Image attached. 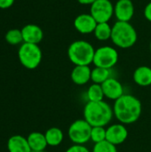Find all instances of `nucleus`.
<instances>
[{
	"instance_id": "1",
	"label": "nucleus",
	"mask_w": 151,
	"mask_h": 152,
	"mask_svg": "<svg viewBox=\"0 0 151 152\" xmlns=\"http://www.w3.org/2000/svg\"><path fill=\"white\" fill-rule=\"evenodd\" d=\"M114 116L123 125L136 122L142 112L141 101L132 94H124L115 101L113 106Z\"/></svg>"
},
{
	"instance_id": "2",
	"label": "nucleus",
	"mask_w": 151,
	"mask_h": 152,
	"mask_svg": "<svg viewBox=\"0 0 151 152\" xmlns=\"http://www.w3.org/2000/svg\"><path fill=\"white\" fill-rule=\"evenodd\" d=\"M113 109L104 101L89 102L84 108V119L92 126H105L112 120Z\"/></svg>"
},
{
	"instance_id": "3",
	"label": "nucleus",
	"mask_w": 151,
	"mask_h": 152,
	"mask_svg": "<svg viewBox=\"0 0 151 152\" xmlns=\"http://www.w3.org/2000/svg\"><path fill=\"white\" fill-rule=\"evenodd\" d=\"M110 39L116 46L127 49L136 44L138 35L136 29L130 22L117 20L112 26Z\"/></svg>"
},
{
	"instance_id": "4",
	"label": "nucleus",
	"mask_w": 151,
	"mask_h": 152,
	"mask_svg": "<svg viewBox=\"0 0 151 152\" xmlns=\"http://www.w3.org/2000/svg\"><path fill=\"white\" fill-rule=\"evenodd\" d=\"M95 49L93 45L85 40H77L68 48V57L75 65L89 66L93 61Z\"/></svg>"
},
{
	"instance_id": "5",
	"label": "nucleus",
	"mask_w": 151,
	"mask_h": 152,
	"mask_svg": "<svg viewBox=\"0 0 151 152\" xmlns=\"http://www.w3.org/2000/svg\"><path fill=\"white\" fill-rule=\"evenodd\" d=\"M18 57L23 67L28 69H35L41 63L43 54L38 45L23 43L19 48Z\"/></svg>"
},
{
	"instance_id": "6",
	"label": "nucleus",
	"mask_w": 151,
	"mask_h": 152,
	"mask_svg": "<svg viewBox=\"0 0 151 152\" xmlns=\"http://www.w3.org/2000/svg\"><path fill=\"white\" fill-rule=\"evenodd\" d=\"M92 126L85 119H77L69 127L68 134L74 144L84 145L91 140Z\"/></svg>"
},
{
	"instance_id": "7",
	"label": "nucleus",
	"mask_w": 151,
	"mask_h": 152,
	"mask_svg": "<svg viewBox=\"0 0 151 152\" xmlns=\"http://www.w3.org/2000/svg\"><path fill=\"white\" fill-rule=\"evenodd\" d=\"M118 61V53L112 46L104 45L95 49L93 61L95 67L111 69Z\"/></svg>"
},
{
	"instance_id": "8",
	"label": "nucleus",
	"mask_w": 151,
	"mask_h": 152,
	"mask_svg": "<svg viewBox=\"0 0 151 152\" xmlns=\"http://www.w3.org/2000/svg\"><path fill=\"white\" fill-rule=\"evenodd\" d=\"M90 13L97 23L109 22L114 15V4L110 0H97L91 4Z\"/></svg>"
},
{
	"instance_id": "9",
	"label": "nucleus",
	"mask_w": 151,
	"mask_h": 152,
	"mask_svg": "<svg viewBox=\"0 0 151 152\" xmlns=\"http://www.w3.org/2000/svg\"><path fill=\"white\" fill-rule=\"evenodd\" d=\"M114 15L118 21L130 22L134 15V4L132 0H117L114 5Z\"/></svg>"
},
{
	"instance_id": "10",
	"label": "nucleus",
	"mask_w": 151,
	"mask_h": 152,
	"mask_svg": "<svg viewBox=\"0 0 151 152\" xmlns=\"http://www.w3.org/2000/svg\"><path fill=\"white\" fill-rule=\"evenodd\" d=\"M128 137L127 128L123 124H114L106 129V140L114 145H119Z\"/></svg>"
},
{
	"instance_id": "11",
	"label": "nucleus",
	"mask_w": 151,
	"mask_h": 152,
	"mask_svg": "<svg viewBox=\"0 0 151 152\" xmlns=\"http://www.w3.org/2000/svg\"><path fill=\"white\" fill-rule=\"evenodd\" d=\"M97 26V21L91 13H81L74 20V27L81 34L93 33Z\"/></svg>"
},
{
	"instance_id": "12",
	"label": "nucleus",
	"mask_w": 151,
	"mask_h": 152,
	"mask_svg": "<svg viewBox=\"0 0 151 152\" xmlns=\"http://www.w3.org/2000/svg\"><path fill=\"white\" fill-rule=\"evenodd\" d=\"M102 90L104 96L109 100L117 101L122 95H124V87L122 84L114 77H109L102 85Z\"/></svg>"
},
{
	"instance_id": "13",
	"label": "nucleus",
	"mask_w": 151,
	"mask_h": 152,
	"mask_svg": "<svg viewBox=\"0 0 151 152\" xmlns=\"http://www.w3.org/2000/svg\"><path fill=\"white\" fill-rule=\"evenodd\" d=\"M24 43L38 45L44 37L42 28L36 24H28L21 28Z\"/></svg>"
},
{
	"instance_id": "14",
	"label": "nucleus",
	"mask_w": 151,
	"mask_h": 152,
	"mask_svg": "<svg viewBox=\"0 0 151 152\" xmlns=\"http://www.w3.org/2000/svg\"><path fill=\"white\" fill-rule=\"evenodd\" d=\"M92 69L86 65H77L71 71L70 77L74 84L84 86L91 80Z\"/></svg>"
},
{
	"instance_id": "15",
	"label": "nucleus",
	"mask_w": 151,
	"mask_h": 152,
	"mask_svg": "<svg viewBox=\"0 0 151 152\" xmlns=\"http://www.w3.org/2000/svg\"><path fill=\"white\" fill-rule=\"evenodd\" d=\"M8 152H31L28 140L22 135H12L7 142Z\"/></svg>"
},
{
	"instance_id": "16",
	"label": "nucleus",
	"mask_w": 151,
	"mask_h": 152,
	"mask_svg": "<svg viewBox=\"0 0 151 152\" xmlns=\"http://www.w3.org/2000/svg\"><path fill=\"white\" fill-rule=\"evenodd\" d=\"M135 84L140 86H149L151 85V68L148 66L138 67L133 75Z\"/></svg>"
},
{
	"instance_id": "17",
	"label": "nucleus",
	"mask_w": 151,
	"mask_h": 152,
	"mask_svg": "<svg viewBox=\"0 0 151 152\" xmlns=\"http://www.w3.org/2000/svg\"><path fill=\"white\" fill-rule=\"evenodd\" d=\"M31 151H44L48 146L44 134L40 132H32L27 137Z\"/></svg>"
},
{
	"instance_id": "18",
	"label": "nucleus",
	"mask_w": 151,
	"mask_h": 152,
	"mask_svg": "<svg viewBox=\"0 0 151 152\" xmlns=\"http://www.w3.org/2000/svg\"><path fill=\"white\" fill-rule=\"evenodd\" d=\"M44 135H45V139H46L48 146H52V147L59 146L64 139L63 132L58 127L49 128L45 132Z\"/></svg>"
},
{
	"instance_id": "19",
	"label": "nucleus",
	"mask_w": 151,
	"mask_h": 152,
	"mask_svg": "<svg viewBox=\"0 0 151 152\" xmlns=\"http://www.w3.org/2000/svg\"><path fill=\"white\" fill-rule=\"evenodd\" d=\"M112 27L109 24V22H101L97 23V26L93 31V35L96 39L100 41H107L111 38Z\"/></svg>"
},
{
	"instance_id": "20",
	"label": "nucleus",
	"mask_w": 151,
	"mask_h": 152,
	"mask_svg": "<svg viewBox=\"0 0 151 152\" xmlns=\"http://www.w3.org/2000/svg\"><path fill=\"white\" fill-rule=\"evenodd\" d=\"M110 77V69L105 68L95 67L92 69L91 73V80L94 84L102 85L106 80H108Z\"/></svg>"
},
{
	"instance_id": "21",
	"label": "nucleus",
	"mask_w": 151,
	"mask_h": 152,
	"mask_svg": "<svg viewBox=\"0 0 151 152\" xmlns=\"http://www.w3.org/2000/svg\"><path fill=\"white\" fill-rule=\"evenodd\" d=\"M86 95L89 102H101L103 101V98L105 97L101 85L94 83L88 87Z\"/></svg>"
},
{
	"instance_id": "22",
	"label": "nucleus",
	"mask_w": 151,
	"mask_h": 152,
	"mask_svg": "<svg viewBox=\"0 0 151 152\" xmlns=\"http://www.w3.org/2000/svg\"><path fill=\"white\" fill-rule=\"evenodd\" d=\"M6 42L9 45H21L24 43L23 41V37L21 33V29L18 28H12L8 30L4 36Z\"/></svg>"
},
{
	"instance_id": "23",
	"label": "nucleus",
	"mask_w": 151,
	"mask_h": 152,
	"mask_svg": "<svg viewBox=\"0 0 151 152\" xmlns=\"http://www.w3.org/2000/svg\"><path fill=\"white\" fill-rule=\"evenodd\" d=\"M106 140V129L104 126H93L91 132V141L98 143Z\"/></svg>"
},
{
	"instance_id": "24",
	"label": "nucleus",
	"mask_w": 151,
	"mask_h": 152,
	"mask_svg": "<svg viewBox=\"0 0 151 152\" xmlns=\"http://www.w3.org/2000/svg\"><path fill=\"white\" fill-rule=\"evenodd\" d=\"M92 152H117V150L116 145L105 140L103 142L94 143Z\"/></svg>"
},
{
	"instance_id": "25",
	"label": "nucleus",
	"mask_w": 151,
	"mask_h": 152,
	"mask_svg": "<svg viewBox=\"0 0 151 152\" xmlns=\"http://www.w3.org/2000/svg\"><path fill=\"white\" fill-rule=\"evenodd\" d=\"M66 152H91L85 145L80 144H74L70 146Z\"/></svg>"
},
{
	"instance_id": "26",
	"label": "nucleus",
	"mask_w": 151,
	"mask_h": 152,
	"mask_svg": "<svg viewBox=\"0 0 151 152\" xmlns=\"http://www.w3.org/2000/svg\"><path fill=\"white\" fill-rule=\"evenodd\" d=\"M15 0H0V9H7L12 6Z\"/></svg>"
},
{
	"instance_id": "27",
	"label": "nucleus",
	"mask_w": 151,
	"mask_h": 152,
	"mask_svg": "<svg viewBox=\"0 0 151 152\" xmlns=\"http://www.w3.org/2000/svg\"><path fill=\"white\" fill-rule=\"evenodd\" d=\"M144 17L151 22V2H150L144 8Z\"/></svg>"
},
{
	"instance_id": "28",
	"label": "nucleus",
	"mask_w": 151,
	"mask_h": 152,
	"mask_svg": "<svg viewBox=\"0 0 151 152\" xmlns=\"http://www.w3.org/2000/svg\"><path fill=\"white\" fill-rule=\"evenodd\" d=\"M79 4H93L95 1H97V0H77Z\"/></svg>"
},
{
	"instance_id": "29",
	"label": "nucleus",
	"mask_w": 151,
	"mask_h": 152,
	"mask_svg": "<svg viewBox=\"0 0 151 152\" xmlns=\"http://www.w3.org/2000/svg\"><path fill=\"white\" fill-rule=\"evenodd\" d=\"M31 152H45L44 151H31Z\"/></svg>"
},
{
	"instance_id": "30",
	"label": "nucleus",
	"mask_w": 151,
	"mask_h": 152,
	"mask_svg": "<svg viewBox=\"0 0 151 152\" xmlns=\"http://www.w3.org/2000/svg\"><path fill=\"white\" fill-rule=\"evenodd\" d=\"M150 53H151V42H150Z\"/></svg>"
}]
</instances>
